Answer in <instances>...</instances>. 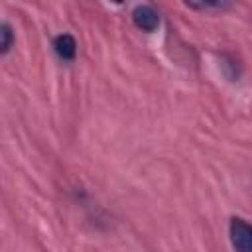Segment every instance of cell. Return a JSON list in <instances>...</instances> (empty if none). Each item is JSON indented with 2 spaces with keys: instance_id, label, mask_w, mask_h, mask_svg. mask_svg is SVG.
Listing matches in <instances>:
<instances>
[{
  "instance_id": "obj_1",
  "label": "cell",
  "mask_w": 252,
  "mask_h": 252,
  "mask_svg": "<svg viewBox=\"0 0 252 252\" xmlns=\"http://www.w3.org/2000/svg\"><path fill=\"white\" fill-rule=\"evenodd\" d=\"M230 242L236 252H252V224L242 219L230 220Z\"/></svg>"
},
{
  "instance_id": "obj_2",
  "label": "cell",
  "mask_w": 252,
  "mask_h": 252,
  "mask_svg": "<svg viewBox=\"0 0 252 252\" xmlns=\"http://www.w3.org/2000/svg\"><path fill=\"white\" fill-rule=\"evenodd\" d=\"M134 24L144 32H154L159 26V16L152 6H138L132 12Z\"/></svg>"
},
{
  "instance_id": "obj_3",
  "label": "cell",
  "mask_w": 252,
  "mask_h": 252,
  "mask_svg": "<svg viewBox=\"0 0 252 252\" xmlns=\"http://www.w3.org/2000/svg\"><path fill=\"white\" fill-rule=\"evenodd\" d=\"M53 47H55L57 55H59L61 59H67V61H71V59L75 57V53H77V43H75L73 35H69V33L57 35L55 41H53Z\"/></svg>"
},
{
  "instance_id": "obj_4",
  "label": "cell",
  "mask_w": 252,
  "mask_h": 252,
  "mask_svg": "<svg viewBox=\"0 0 252 252\" xmlns=\"http://www.w3.org/2000/svg\"><path fill=\"white\" fill-rule=\"evenodd\" d=\"M187 6L195 10H224L230 4L228 2H187Z\"/></svg>"
},
{
  "instance_id": "obj_5",
  "label": "cell",
  "mask_w": 252,
  "mask_h": 252,
  "mask_svg": "<svg viewBox=\"0 0 252 252\" xmlns=\"http://www.w3.org/2000/svg\"><path fill=\"white\" fill-rule=\"evenodd\" d=\"M12 45V30L8 24H2V53H6Z\"/></svg>"
}]
</instances>
